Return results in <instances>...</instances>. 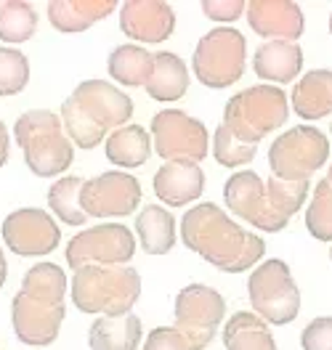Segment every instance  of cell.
<instances>
[{"instance_id": "17", "label": "cell", "mask_w": 332, "mask_h": 350, "mask_svg": "<svg viewBox=\"0 0 332 350\" xmlns=\"http://www.w3.org/2000/svg\"><path fill=\"white\" fill-rule=\"evenodd\" d=\"M247 24L258 38L295 43L303 35L306 19H303L301 5L292 0H250Z\"/></svg>"}, {"instance_id": "23", "label": "cell", "mask_w": 332, "mask_h": 350, "mask_svg": "<svg viewBox=\"0 0 332 350\" xmlns=\"http://www.w3.org/2000/svg\"><path fill=\"white\" fill-rule=\"evenodd\" d=\"M133 228H136V237H138L141 250L146 255H168L176 247V218H173L170 210H165L159 204L141 207V213L136 215Z\"/></svg>"}, {"instance_id": "2", "label": "cell", "mask_w": 332, "mask_h": 350, "mask_svg": "<svg viewBox=\"0 0 332 350\" xmlns=\"http://www.w3.org/2000/svg\"><path fill=\"white\" fill-rule=\"evenodd\" d=\"M309 189V180L292 183V180H279L274 175L264 180L253 170H240L226 180L223 199L229 213H234L237 218L247 220L253 228L277 234L306 204Z\"/></svg>"}, {"instance_id": "28", "label": "cell", "mask_w": 332, "mask_h": 350, "mask_svg": "<svg viewBox=\"0 0 332 350\" xmlns=\"http://www.w3.org/2000/svg\"><path fill=\"white\" fill-rule=\"evenodd\" d=\"M83 178L80 175H62L56 178V183L48 189V207H51V215L62 220L64 226H86L88 215L83 213V204H80V191H83Z\"/></svg>"}, {"instance_id": "12", "label": "cell", "mask_w": 332, "mask_h": 350, "mask_svg": "<svg viewBox=\"0 0 332 350\" xmlns=\"http://www.w3.org/2000/svg\"><path fill=\"white\" fill-rule=\"evenodd\" d=\"M64 255L72 271L86 265H128L136 255V234L123 223H99L77 231Z\"/></svg>"}, {"instance_id": "33", "label": "cell", "mask_w": 332, "mask_h": 350, "mask_svg": "<svg viewBox=\"0 0 332 350\" xmlns=\"http://www.w3.org/2000/svg\"><path fill=\"white\" fill-rule=\"evenodd\" d=\"M258 154V146L255 144H244L240 141L231 131H226L223 125L216 128L213 133V157L216 162L223 165V167H242V165H250Z\"/></svg>"}, {"instance_id": "27", "label": "cell", "mask_w": 332, "mask_h": 350, "mask_svg": "<svg viewBox=\"0 0 332 350\" xmlns=\"http://www.w3.org/2000/svg\"><path fill=\"white\" fill-rule=\"evenodd\" d=\"M226 350H277V340L271 329L258 313H231L223 329Z\"/></svg>"}, {"instance_id": "39", "label": "cell", "mask_w": 332, "mask_h": 350, "mask_svg": "<svg viewBox=\"0 0 332 350\" xmlns=\"http://www.w3.org/2000/svg\"><path fill=\"white\" fill-rule=\"evenodd\" d=\"M327 180L332 183V165H330V170H327Z\"/></svg>"}, {"instance_id": "37", "label": "cell", "mask_w": 332, "mask_h": 350, "mask_svg": "<svg viewBox=\"0 0 332 350\" xmlns=\"http://www.w3.org/2000/svg\"><path fill=\"white\" fill-rule=\"evenodd\" d=\"M8 154H11V133L5 128V122L0 120V167L8 162Z\"/></svg>"}, {"instance_id": "42", "label": "cell", "mask_w": 332, "mask_h": 350, "mask_svg": "<svg viewBox=\"0 0 332 350\" xmlns=\"http://www.w3.org/2000/svg\"><path fill=\"white\" fill-rule=\"evenodd\" d=\"M330 133H332V122H330Z\"/></svg>"}, {"instance_id": "13", "label": "cell", "mask_w": 332, "mask_h": 350, "mask_svg": "<svg viewBox=\"0 0 332 350\" xmlns=\"http://www.w3.org/2000/svg\"><path fill=\"white\" fill-rule=\"evenodd\" d=\"M0 234L5 247L19 258H45L62 241V228L56 218L40 207H19L8 213Z\"/></svg>"}, {"instance_id": "34", "label": "cell", "mask_w": 332, "mask_h": 350, "mask_svg": "<svg viewBox=\"0 0 332 350\" xmlns=\"http://www.w3.org/2000/svg\"><path fill=\"white\" fill-rule=\"evenodd\" d=\"M303 350H332V316H319L301 332Z\"/></svg>"}, {"instance_id": "29", "label": "cell", "mask_w": 332, "mask_h": 350, "mask_svg": "<svg viewBox=\"0 0 332 350\" xmlns=\"http://www.w3.org/2000/svg\"><path fill=\"white\" fill-rule=\"evenodd\" d=\"M22 292L45 300V303H64L66 292H69V282L62 265L56 262H35L22 279Z\"/></svg>"}, {"instance_id": "15", "label": "cell", "mask_w": 332, "mask_h": 350, "mask_svg": "<svg viewBox=\"0 0 332 350\" xmlns=\"http://www.w3.org/2000/svg\"><path fill=\"white\" fill-rule=\"evenodd\" d=\"M66 319L64 303H45L27 292H16L11 300V324L16 340L32 348H48L56 342Z\"/></svg>"}, {"instance_id": "10", "label": "cell", "mask_w": 332, "mask_h": 350, "mask_svg": "<svg viewBox=\"0 0 332 350\" xmlns=\"http://www.w3.org/2000/svg\"><path fill=\"white\" fill-rule=\"evenodd\" d=\"M173 327L183 334L189 350H205L226 319V300L218 289L207 284H189L176 295Z\"/></svg>"}, {"instance_id": "20", "label": "cell", "mask_w": 332, "mask_h": 350, "mask_svg": "<svg viewBox=\"0 0 332 350\" xmlns=\"http://www.w3.org/2000/svg\"><path fill=\"white\" fill-rule=\"evenodd\" d=\"M290 107L301 120H324L332 114V69H311L306 72L290 96Z\"/></svg>"}, {"instance_id": "18", "label": "cell", "mask_w": 332, "mask_h": 350, "mask_svg": "<svg viewBox=\"0 0 332 350\" xmlns=\"http://www.w3.org/2000/svg\"><path fill=\"white\" fill-rule=\"evenodd\" d=\"M155 194L168 207H186L205 191V173L199 165L165 162L155 173Z\"/></svg>"}, {"instance_id": "3", "label": "cell", "mask_w": 332, "mask_h": 350, "mask_svg": "<svg viewBox=\"0 0 332 350\" xmlns=\"http://www.w3.org/2000/svg\"><path fill=\"white\" fill-rule=\"evenodd\" d=\"M59 117L69 141L77 149L90 152L104 144L117 128L131 125L133 101L107 80H83L62 104Z\"/></svg>"}, {"instance_id": "30", "label": "cell", "mask_w": 332, "mask_h": 350, "mask_svg": "<svg viewBox=\"0 0 332 350\" xmlns=\"http://www.w3.org/2000/svg\"><path fill=\"white\" fill-rule=\"evenodd\" d=\"M38 32V11L27 0H3L0 3V40L11 48L27 43Z\"/></svg>"}, {"instance_id": "26", "label": "cell", "mask_w": 332, "mask_h": 350, "mask_svg": "<svg viewBox=\"0 0 332 350\" xmlns=\"http://www.w3.org/2000/svg\"><path fill=\"white\" fill-rule=\"evenodd\" d=\"M189 90V69L173 51L155 53V72L146 83V93L155 101H178Z\"/></svg>"}, {"instance_id": "32", "label": "cell", "mask_w": 332, "mask_h": 350, "mask_svg": "<svg viewBox=\"0 0 332 350\" xmlns=\"http://www.w3.org/2000/svg\"><path fill=\"white\" fill-rule=\"evenodd\" d=\"M29 83V62L22 51L0 45V98L22 93Z\"/></svg>"}, {"instance_id": "31", "label": "cell", "mask_w": 332, "mask_h": 350, "mask_svg": "<svg viewBox=\"0 0 332 350\" xmlns=\"http://www.w3.org/2000/svg\"><path fill=\"white\" fill-rule=\"evenodd\" d=\"M306 228L316 241L332 244V183L327 178L314 186L311 204L306 207Z\"/></svg>"}, {"instance_id": "41", "label": "cell", "mask_w": 332, "mask_h": 350, "mask_svg": "<svg viewBox=\"0 0 332 350\" xmlns=\"http://www.w3.org/2000/svg\"><path fill=\"white\" fill-rule=\"evenodd\" d=\"M330 260H332V250H330Z\"/></svg>"}, {"instance_id": "38", "label": "cell", "mask_w": 332, "mask_h": 350, "mask_svg": "<svg viewBox=\"0 0 332 350\" xmlns=\"http://www.w3.org/2000/svg\"><path fill=\"white\" fill-rule=\"evenodd\" d=\"M8 279V262H5V252H3V244H0V286L5 284Z\"/></svg>"}, {"instance_id": "40", "label": "cell", "mask_w": 332, "mask_h": 350, "mask_svg": "<svg viewBox=\"0 0 332 350\" xmlns=\"http://www.w3.org/2000/svg\"><path fill=\"white\" fill-rule=\"evenodd\" d=\"M330 35H332V16H330Z\"/></svg>"}, {"instance_id": "11", "label": "cell", "mask_w": 332, "mask_h": 350, "mask_svg": "<svg viewBox=\"0 0 332 350\" xmlns=\"http://www.w3.org/2000/svg\"><path fill=\"white\" fill-rule=\"evenodd\" d=\"M152 144L165 162L199 165L210 152V133L186 111L162 109L152 117Z\"/></svg>"}, {"instance_id": "8", "label": "cell", "mask_w": 332, "mask_h": 350, "mask_svg": "<svg viewBox=\"0 0 332 350\" xmlns=\"http://www.w3.org/2000/svg\"><path fill=\"white\" fill-rule=\"evenodd\" d=\"M244 64H247V40L234 27H216L205 32L192 56L194 77L213 90H223L242 80Z\"/></svg>"}, {"instance_id": "21", "label": "cell", "mask_w": 332, "mask_h": 350, "mask_svg": "<svg viewBox=\"0 0 332 350\" xmlns=\"http://www.w3.org/2000/svg\"><path fill=\"white\" fill-rule=\"evenodd\" d=\"M117 8L114 0H51L48 3V22L56 32L77 35L93 24L107 19Z\"/></svg>"}, {"instance_id": "36", "label": "cell", "mask_w": 332, "mask_h": 350, "mask_svg": "<svg viewBox=\"0 0 332 350\" xmlns=\"http://www.w3.org/2000/svg\"><path fill=\"white\" fill-rule=\"evenodd\" d=\"M141 350H189V345L176 327H155L146 334Z\"/></svg>"}, {"instance_id": "4", "label": "cell", "mask_w": 332, "mask_h": 350, "mask_svg": "<svg viewBox=\"0 0 332 350\" xmlns=\"http://www.w3.org/2000/svg\"><path fill=\"white\" fill-rule=\"evenodd\" d=\"M72 303L88 316H128L141 297V273L131 265H86L69 284Z\"/></svg>"}, {"instance_id": "24", "label": "cell", "mask_w": 332, "mask_h": 350, "mask_svg": "<svg viewBox=\"0 0 332 350\" xmlns=\"http://www.w3.org/2000/svg\"><path fill=\"white\" fill-rule=\"evenodd\" d=\"M152 133L144 131L141 125H125V128H117L110 138L104 141V154L112 165L117 167H125V170H133V167H141L149 162L152 157Z\"/></svg>"}, {"instance_id": "14", "label": "cell", "mask_w": 332, "mask_h": 350, "mask_svg": "<svg viewBox=\"0 0 332 350\" xmlns=\"http://www.w3.org/2000/svg\"><path fill=\"white\" fill-rule=\"evenodd\" d=\"M80 204L88 218H125L141 207V183L131 173L107 170L83 183Z\"/></svg>"}, {"instance_id": "19", "label": "cell", "mask_w": 332, "mask_h": 350, "mask_svg": "<svg viewBox=\"0 0 332 350\" xmlns=\"http://www.w3.org/2000/svg\"><path fill=\"white\" fill-rule=\"evenodd\" d=\"M253 69L261 80L271 83H290L303 69V51L290 40H266L253 53Z\"/></svg>"}, {"instance_id": "35", "label": "cell", "mask_w": 332, "mask_h": 350, "mask_svg": "<svg viewBox=\"0 0 332 350\" xmlns=\"http://www.w3.org/2000/svg\"><path fill=\"white\" fill-rule=\"evenodd\" d=\"M202 14L210 19V22H218L223 27H229L231 22H237L247 11V3L244 0H202Z\"/></svg>"}, {"instance_id": "6", "label": "cell", "mask_w": 332, "mask_h": 350, "mask_svg": "<svg viewBox=\"0 0 332 350\" xmlns=\"http://www.w3.org/2000/svg\"><path fill=\"white\" fill-rule=\"evenodd\" d=\"M290 117V98L282 88L250 85L234 93L223 107V128L244 144H261L268 133L279 131Z\"/></svg>"}, {"instance_id": "16", "label": "cell", "mask_w": 332, "mask_h": 350, "mask_svg": "<svg viewBox=\"0 0 332 350\" xmlns=\"http://www.w3.org/2000/svg\"><path fill=\"white\" fill-rule=\"evenodd\" d=\"M120 29L136 45L165 43L176 32V14L162 0H128L120 5Z\"/></svg>"}, {"instance_id": "25", "label": "cell", "mask_w": 332, "mask_h": 350, "mask_svg": "<svg viewBox=\"0 0 332 350\" xmlns=\"http://www.w3.org/2000/svg\"><path fill=\"white\" fill-rule=\"evenodd\" d=\"M110 77L125 88H146L155 72V53H149L144 45L123 43L117 45L107 59Z\"/></svg>"}, {"instance_id": "22", "label": "cell", "mask_w": 332, "mask_h": 350, "mask_svg": "<svg viewBox=\"0 0 332 350\" xmlns=\"http://www.w3.org/2000/svg\"><path fill=\"white\" fill-rule=\"evenodd\" d=\"M141 319L128 316H99L88 329L90 350H138L141 345Z\"/></svg>"}, {"instance_id": "1", "label": "cell", "mask_w": 332, "mask_h": 350, "mask_svg": "<svg viewBox=\"0 0 332 350\" xmlns=\"http://www.w3.org/2000/svg\"><path fill=\"white\" fill-rule=\"evenodd\" d=\"M181 239L186 250L223 273L253 271L258 262H264L266 255L264 237L244 231L237 220L229 218L223 207L213 202H199L183 213Z\"/></svg>"}, {"instance_id": "5", "label": "cell", "mask_w": 332, "mask_h": 350, "mask_svg": "<svg viewBox=\"0 0 332 350\" xmlns=\"http://www.w3.org/2000/svg\"><path fill=\"white\" fill-rule=\"evenodd\" d=\"M14 141L24 154V165L38 178H56L75 162V144L64 122L51 109H29L14 122Z\"/></svg>"}, {"instance_id": "7", "label": "cell", "mask_w": 332, "mask_h": 350, "mask_svg": "<svg viewBox=\"0 0 332 350\" xmlns=\"http://www.w3.org/2000/svg\"><path fill=\"white\" fill-rule=\"evenodd\" d=\"M247 297L253 313L274 327L292 324L301 313V289L292 279L290 265L279 258H268L250 271Z\"/></svg>"}, {"instance_id": "9", "label": "cell", "mask_w": 332, "mask_h": 350, "mask_svg": "<svg viewBox=\"0 0 332 350\" xmlns=\"http://www.w3.org/2000/svg\"><path fill=\"white\" fill-rule=\"evenodd\" d=\"M330 159V141L314 125H295L268 146V167L279 180H311Z\"/></svg>"}]
</instances>
